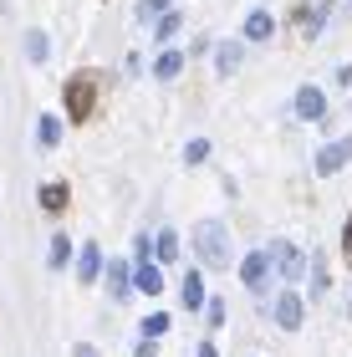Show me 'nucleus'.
<instances>
[{"instance_id": "nucleus-1", "label": "nucleus", "mask_w": 352, "mask_h": 357, "mask_svg": "<svg viewBox=\"0 0 352 357\" xmlns=\"http://www.w3.org/2000/svg\"><path fill=\"white\" fill-rule=\"evenodd\" d=\"M194 250H199V261L210 266V271H230V235H225V225L220 220H199L194 225Z\"/></svg>"}, {"instance_id": "nucleus-2", "label": "nucleus", "mask_w": 352, "mask_h": 357, "mask_svg": "<svg viewBox=\"0 0 352 357\" xmlns=\"http://www.w3.org/2000/svg\"><path fill=\"white\" fill-rule=\"evenodd\" d=\"M270 261H276L270 250H250L245 261H240V281H245L250 291H261V286H266V275H270Z\"/></svg>"}, {"instance_id": "nucleus-3", "label": "nucleus", "mask_w": 352, "mask_h": 357, "mask_svg": "<svg viewBox=\"0 0 352 357\" xmlns=\"http://www.w3.org/2000/svg\"><path fill=\"white\" fill-rule=\"evenodd\" d=\"M347 158H352V133H347V138H337V143H327V149L316 153V174H337Z\"/></svg>"}, {"instance_id": "nucleus-4", "label": "nucleus", "mask_w": 352, "mask_h": 357, "mask_svg": "<svg viewBox=\"0 0 352 357\" xmlns=\"http://www.w3.org/2000/svg\"><path fill=\"white\" fill-rule=\"evenodd\" d=\"M276 321H281V332L301 327V296H296V291H281V296H276Z\"/></svg>"}, {"instance_id": "nucleus-5", "label": "nucleus", "mask_w": 352, "mask_h": 357, "mask_svg": "<svg viewBox=\"0 0 352 357\" xmlns=\"http://www.w3.org/2000/svg\"><path fill=\"white\" fill-rule=\"evenodd\" d=\"M296 112H301V118H322V112H327L322 87H301V92H296Z\"/></svg>"}, {"instance_id": "nucleus-6", "label": "nucleus", "mask_w": 352, "mask_h": 357, "mask_svg": "<svg viewBox=\"0 0 352 357\" xmlns=\"http://www.w3.org/2000/svg\"><path fill=\"white\" fill-rule=\"evenodd\" d=\"M179 296H184V306H189V312L210 306V301H204V275H199V271H189V275H184V291H179Z\"/></svg>"}, {"instance_id": "nucleus-7", "label": "nucleus", "mask_w": 352, "mask_h": 357, "mask_svg": "<svg viewBox=\"0 0 352 357\" xmlns=\"http://www.w3.org/2000/svg\"><path fill=\"white\" fill-rule=\"evenodd\" d=\"M179 67H184V56H179V52H164V56L153 61V77H158V82H174V77H179Z\"/></svg>"}, {"instance_id": "nucleus-8", "label": "nucleus", "mask_w": 352, "mask_h": 357, "mask_svg": "<svg viewBox=\"0 0 352 357\" xmlns=\"http://www.w3.org/2000/svg\"><path fill=\"white\" fill-rule=\"evenodd\" d=\"M270 31H276V21H270V10H255L250 21H245V36H250V41H266Z\"/></svg>"}, {"instance_id": "nucleus-9", "label": "nucleus", "mask_w": 352, "mask_h": 357, "mask_svg": "<svg viewBox=\"0 0 352 357\" xmlns=\"http://www.w3.org/2000/svg\"><path fill=\"white\" fill-rule=\"evenodd\" d=\"M98 271H102V255H98V245H82V261H77V275H82V281H98Z\"/></svg>"}, {"instance_id": "nucleus-10", "label": "nucleus", "mask_w": 352, "mask_h": 357, "mask_svg": "<svg viewBox=\"0 0 352 357\" xmlns=\"http://www.w3.org/2000/svg\"><path fill=\"white\" fill-rule=\"evenodd\" d=\"M138 332H143V342H158V337L169 332V317H164V312H148V317H143V327H138Z\"/></svg>"}, {"instance_id": "nucleus-11", "label": "nucleus", "mask_w": 352, "mask_h": 357, "mask_svg": "<svg viewBox=\"0 0 352 357\" xmlns=\"http://www.w3.org/2000/svg\"><path fill=\"white\" fill-rule=\"evenodd\" d=\"M270 255L281 261V271H286V275H296V271H301V250H296V245H276Z\"/></svg>"}, {"instance_id": "nucleus-12", "label": "nucleus", "mask_w": 352, "mask_h": 357, "mask_svg": "<svg viewBox=\"0 0 352 357\" xmlns=\"http://www.w3.org/2000/svg\"><path fill=\"white\" fill-rule=\"evenodd\" d=\"M138 291H148V296H158V291H164V275H158L153 266H138Z\"/></svg>"}, {"instance_id": "nucleus-13", "label": "nucleus", "mask_w": 352, "mask_h": 357, "mask_svg": "<svg viewBox=\"0 0 352 357\" xmlns=\"http://www.w3.org/2000/svg\"><path fill=\"white\" fill-rule=\"evenodd\" d=\"M179 255V235L174 230H158V261H174Z\"/></svg>"}, {"instance_id": "nucleus-14", "label": "nucleus", "mask_w": 352, "mask_h": 357, "mask_svg": "<svg viewBox=\"0 0 352 357\" xmlns=\"http://www.w3.org/2000/svg\"><path fill=\"white\" fill-rule=\"evenodd\" d=\"M107 286H113V296H133V291H128V266H113V271H107Z\"/></svg>"}, {"instance_id": "nucleus-15", "label": "nucleus", "mask_w": 352, "mask_h": 357, "mask_svg": "<svg viewBox=\"0 0 352 357\" xmlns=\"http://www.w3.org/2000/svg\"><path fill=\"white\" fill-rule=\"evenodd\" d=\"M235 67H240V46H220V72L230 77Z\"/></svg>"}, {"instance_id": "nucleus-16", "label": "nucleus", "mask_w": 352, "mask_h": 357, "mask_svg": "<svg viewBox=\"0 0 352 357\" xmlns=\"http://www.w3.org/2000/svg\"><path fill=\"white\" fill-rule=\"evenodd\" d=\"M26 52H31V61H46V36H41V31L26 36Z\"/></svg>"}, {"instance_id": "nucleus-17", "label": "nucleus", "mask_w": 352, "mask_h": 357, "mask_svg": "<svg viewBox=\"0 0 352 357\" xmlns=\"http://www.w3.org/2000/svg\"><path fill=\"white\" fill-rule=\"evenodd\" d=\"M36 128H41V143H56V138H61V123H56V118H41Z\"/></svg>"}, {"instance_id": "nucleus-18", "label": "nucleus", "mask_w": 352, "mask_h": 357, "mask_svg": "<svg viewBox=\"0 0 352 357\" xmlns=\"http://www.w3.org/2000/svg\"><path fill=\"white\" fill-rule=\"evenodd\" d=\"M204 153H210V143H204V138H194V143H189V149H184V158H189V164H199Z\"/></svg>"}, {"instance_id": "nucleus-19", "label": "nucleus", "mask_w": 352, "mask_h": 357, "mask_svg": "<svg viewBox=\"0 0 352 357\" xmlns=\"http://www.w3.org/2000/svg\"><path fill=\"white\" fill-rule=\"evenodd\" d=\"M67 255H72V240H56L52 245V266H67Z\"/></svg>"}, {"instance_id": "nucleus-20", "label": "nucleus", "mask_w": 352, "mask_h": 357, "mask_svg": "<svg viewBox=\"0 0 352 357\" xmlns=\"http://www.w3.org/2000/svg\"><path fill=\"white\" fill-rule=\"evenodd\" d=\"M41 199H46V204H52V209H61V199H67V189H61V184H52V189H46V194H41Z\"/></svg>"}, {"instance_id": "nucleus-21", "label": "nucleus", "mask_w": 352, "mask_h": 357, "mask_svg": "<svg viewBox=\"0 0 352 357\" xmlns=\"http://www.w3.org/2000/svg\"><path fill=\"white\" fill-rule=\"evenodd\" d=\"M312 286L327 291V266H322V261H312Z\"/></svg>"}, {"instance_id": "nucleus-22", "label": "nucleus", "mask_w": 352, "mask_h": 357, "mask_svg": "<svg viewBox=\"0 0 352 357\" xmlns=\"http://www.w3.org/2000/svg\"><path fill=\"white\" fill-rule=\"evenodd\" d=\"M174 31H179V15H164V21H158V36H164V41H169V36H174Z\"/></svg>"}, {"instance_id": "nucleus-23", "label": "nucleus", "mask_w": 352, "mask_h": 357, "mask_svg": "<svg viewBox=\"0 0 352 357\" xmlns=\"http://www.w3.org/2000/svg\"><path fill=\"white\" fill-rule=\"evenodd\" d=\"M87 102H92V92H87V82H77V102H72V107H77V112H87Z\"/></svg>"}, {"instance_id": "nucleus-24", "label": "nucleus", "mask_w": 352, "mask_h": 357, "mask_svg": "<svg viewBox=\"0 0 352 357\" xmlns=\"http://www.w3.org/2000/svg\"><path fill=\"white\" fill-rule=\"evenodd\" d=\"M164 6H169V0H143V15H148V21H153V15L164 10Z\"/></svg>"}, {"instance_id": "nucleus-25", "label": "nucleus", "mask_w": 352, "mask_h": 357, "mask_svg": "<svg viewBox=\"0 0 352 357\" xmlns=\"http://www.w3.org/2000/svg\"><path fill=\"white\" fill-rule=\"evenodd\" d=\"M72 357H98V347H87V342H77V347H72Z\"/></svg>"}, {"instance_id": "nucleus-26", "label": "nucleus", "mask_w": 352, "mask_h": 357, "mask_svg": "<svg viewBox=\"0 0 352 357\" xmlns=\"http://www.w3.org/2000/svg\"><path fill=\"white\" fill-rule=\"evenodd\" d=\"M199 357H220V352H215V347H210V342H199Z\"/></svg>"}, {"instance_id": "nucleus-27", "label": "nucleus", "mask_w": 352, "mask_h": 357, "mask_svg": "<svg viewBox=\"0 0 352 357\" xmlns=\"http://www.w3.org/2000/svg\"><path fill=\"white\" fill-rule=\"evenodd\" d=\"M347 261H352V225H347Z\"/></svg>"}, {"instance_id": "nucleus-28", "label": "nucleus", "mask_w": 352, "mask_h": 357, "mask_svg": "<svg viewBox=\"0 0 352 357\" xmlns=\"http://www.w3.org/2000/svg\"><path fill=\"white\" fill-rule=\"evenodd\" d=\"M347 6H352V0H347Z\"/></svg>"}]
</instances>
